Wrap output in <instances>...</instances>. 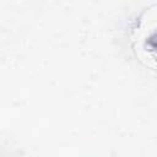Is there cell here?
Wrapping results in <instances>:
<instances>
[{"label": "cell", "instance_id": "6da1fadb", "mask_svg": "<svg viewBox=\"0 0 157 157\" xmlns=\"http://www.w3.org/2000/svg\"><path fill=\"white\" fill-rule=\"evenodd\" d=\"M148 23L141 22L139 36L136 34V53L147 65L157 67V18H150Z\"/></svg>", "mask_w": 157, "mask_h": 157}]
</instances>
